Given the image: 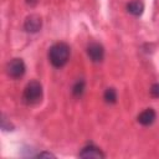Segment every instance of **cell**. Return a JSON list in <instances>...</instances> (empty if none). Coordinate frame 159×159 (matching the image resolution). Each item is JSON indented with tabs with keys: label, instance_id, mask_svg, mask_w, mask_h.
Here are the masks:
<instances>
[{
	"label": "cell",
	"instance_id": "cell-6",
	"mask_svg": "<svg viewBox=\"0 0 159 159\" xmlns=\"http://www.w3.org/2000/svg\"><path fill=\"white\" fill-rule=\"evenodd\" d=\"M78 155L81 158H99V159H102V158L106 157L104 153L98 147H96L93 144H88V145L83 147Z\"/></svg>",
	"mask_w": 159,
	"mask_h": 159
},
{
	"label": "cell",
	"instance_id": "cell-4",
	"mask_svg": "<svg viewBox=\"0 0 159 159\" xmlns=\"http://www.w3.org/2000/svg\"><path fill=\"white\" fill-rule=\"evenodd\" d=\"M87 55L93 62H102L104 58V47L98 42H91L87 46Z\"/></svg>",
	"mask_w": 159,
	"mask_h": 159
},
{
	"label": "cell",
	"instance_id": "cell-5",
	"mask_svg": "<svg viewBox=\"0 0 159 159\" xmlns=\"http://www.w3.org/2000/svg\"><path fill=\"white\" fill-rule=\"evenodd\" d=\"M42 26V21H41V17L37 16V15H30L26 17L25 22H24V29L25 31L27 32H31V34H35L37 32Z\"/></svg>",
	"mask_w": 159,
	"mask_h": 159
},
{
	"label": "cell",
	"instance_id": "cell-3",
	"mask_svg": "<svg viewBox=\"0 0 159 159\" xmlns=\"http://www.w3.org/2000/svg\"><path fill=\"white\" fill-rule=\"evenodd\" d=\"M25 71H26V66L21 58H12L6 65V73L11 78L16 80V78L22 77L25 75Z\"/></svg>",
	"mask_w": 159,
	"mask_h": 159
},
{
	"label": "cell",
	"instance_id": "cell-1",
	"mask_svg": "<svg viewBox=\"0 0 159 159\" xmlns=\"http://www.w3.org/2000/svg\"><path fill=\"white\" fill-rule=\"evenodd\" d=\"M70 55L71 48L66 42H56L48 50V61L53 67L61 68L68 62Z\"/></svg>",
	"mask_w": 159,
	"mask_h": 159
},
{
	"label": "cell",
	"instance_id": "cell-7",
	"mask_svg": "<svg viewBox=\"0 0 159 159\" xmlns=\"http://www.w3.org/2000/svg\"><path fill=\"white\" fill-rule=\"evenodd\" d=\"M155 118H157L155 111H154L153 108H145L143 112L139 113V116H138L137 119H138V122H139L142 125L148 127V125H152V124L154 123Z\"/></svg>",
	"mask_w": 159,
	"mask_h": 159
},
{
	"label": "cell",
	"instance_id": "cell-2",
	"mask_svg": "<svg viewBox=\"0 0 159 159\" xmlns=\"http://www.w3.org/2000/svg\"><path fill=\"white\" fill-rule=\"evenodd\" d=\"M42 98V86L39 81H31L26 84L22 93V102L27 106L36 104Z\"/></svg>",
	"mask_w": 159,
	"mask_h": 159
},
{
	"label": "cell",
	"instance_id": "cell-9",
	"mask_svg": "<svg viewBox=\"0 0 159 159\" xmlns=\"http://www.w3.org/2000/svg\"><path fill=\"white\" fill-rule=\"evenodd\" d=\"M86 89V82L83 80H78L73 86H72V94L75 97H81Z\"/></svg>",
	"mask_w": 159,
	"mask_h": 159
},
{
	"label": "cell",
	"instance_id": "cell-8",
	"mask_svg": "<svg viewBox=\"0 0 159 159\" xmlns=\"http://www.w3.org/2000/svg\"><path fill=\"white\" fill-rule=\"evenodd\" d=\"M144 10V5L142 1H138V0H134V1H130L127 4V11L134 16H139Z\"/></svg>",
	"mask_w": 159,
	"mask_h": 159
},
{
	"label": "cell",
	"instance_id": "cell-11",
	"mask_svg": "<svg viewBox=\"0 0 159 159\" xmlns=\"http://www.w3.org/2000/svg\"><path fill=\"white\" fill-rule=\"evenodd\" d=\"M150 94L154 98H159V83H154L150 87Z\"/></svg>",
	"mask_w": 159,
	"mask_h": 159
},
{
	"label": "cell",
	"instance_id": "cell-10",
	"mask_svg": "<svg viewBox=\"0 0 159 159\" xmlns=\"http://www.w3.org/2000/svg\"><path fill=\"white\" fill-rule=\"evenodd\" d=\"M103 98H104V101H106L107 103H109V104H114V103L117 102V91H116L114 88H112V87L107 88V89L104 91Z\"/></svg>",
	"mask_w": 159,
	"mask_h": 159
},
{
	"label": "cell",
	"instance_id": "cell-13",
	"mask_svg": "<svg viewBox=\"0 0 159 159\" xmlns=\"http://www.w3.org/2000/svg\"><path fill=\"white\" fill-rule=\"evenodd\" d=\"M36 2H37V0H27V4H31V5H34Z\"/></svg>",
	"mask_w": 159,
	"mask_h": 159
},
{
	"label": "cell",
	"instance_id": "cell-12",
	"mask_svg": "<svg viewBox=\"0 0 159 159\" xmlns=\"http://www.w3.org/2000/svg\"><path fill=\"white\" fill-rule=\"evenodd\" d=\"M37 157H55V155L51 154V153H40Z\"/></svg>",
	"mask_w": 159,
	"mask_h": 159
}]
</instances>
